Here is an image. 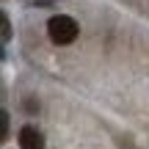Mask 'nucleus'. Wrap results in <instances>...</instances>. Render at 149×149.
<instances>
[{"label": "nucleus", "instance_id": "obj_2", "mask_svg": "<svg viewBox=\"0 0 149 149\" xmlns=\"http://www.w3.org/2000/svg\"><path fill=\"white\" fill-rule=\"evenodd\" d=\"M17 144H19V149H44V135L39 127L25 124L19 130V135H17Z\"/></svg>", "mask_w": 149, "mask_h": 149}, {"label": "nucleus", "instance_id": "obj_1", "mask_svg": "<svg viewBox=\"0 0 149 149\" xmlns=\"http://www.w3.org/2000/svg\"><path fill=\"white\" fill-rule=\"evenodd\" d=\"M77 31H80L77 22L72 17H66V14H55V17L47 19V33H50V39L55 44H72L77 39Z\"/></svg>", "mask_w": 149, "mask_h": 149}, {"label": "nucleus", "instance_id": "obj_5", "mask_svg": "<svg viewBox=\"0 0 149 149\" xmlns=\"http://www.w3.org/2000/svg\"><path fill=\"white\" fill-rule=\"evenodd\" d=\"M25 111H28V113H36V111H39V102H33V100H25Z\"/></svg>", "mask_w": 149, "mask_h": 149}, {"label": "nucleus", "instance_id": "obj_4", "mask_svg": "<svg viewBox=\"0 0 149 149\" xmlns=\"http://www.w3.org/2000/svg\"><path fill=\"white\" fill-rule=\"evenodd\" d=\"M11 39V25H8V17L3 14V42H8Z\"/></svg>", "mask_w": 149, "mask_h": 149}, {"label": "nucleus", "instance_id": "obj_3", "mask_svg": "<svg viewBox=\"0 0 149 149\" xmlns=\"http://www.w3.org/2000/svg\"><path fill=\"white\" fill-rule=\"evenodd\" d=\"M0 124H3V133H0V135H3V141H6V138H8V113H6V111H0Z\"/></svg>", "mask_w": 149, "mask_h": 149}]
</instances>
